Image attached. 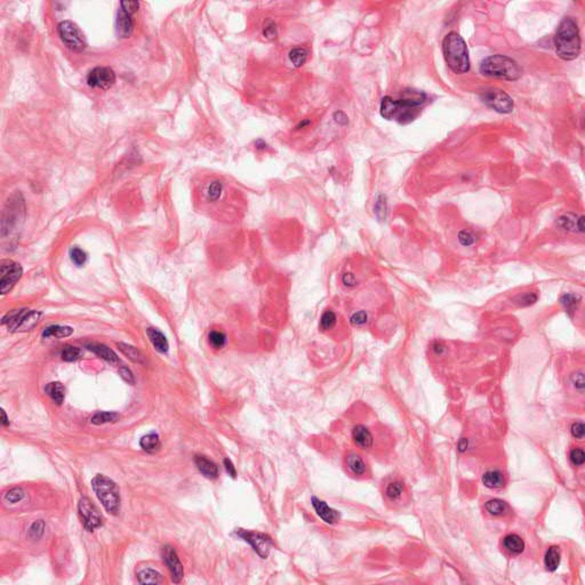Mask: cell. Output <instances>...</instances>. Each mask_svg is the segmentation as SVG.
Listing matches in <instances>:
<instances>
[{"instance_id": "obj_1", "label": "cell", "mask_w": 585, "mask_h": 585, "mask_svg": "<svg viewBox=\"0 0 585 585\" xmlns=\"http://www.w3.org/2000/svg\"><path fill=\"white\" fill-rule=\"evenodd\" d=\"M428 95L424 91L406 88L398 99L385 96L381 101L380 112L386 120H394L399 124H409L420 115L422 106L426 103Z\"/></svg>"}, {"instance_id": "obj_2", "label": "cell", "mask_w": 585, "mask_h": 585, "mask_svg": "<svg viewBox=\"0 0 585 585\" xmlns=\"http://www.w3.org/2000/svg\"><path fill=\"white\" fill-rule=\"evenodd\" d=\"M556 53L564 61H573L581 54L582 40L576 21L573 17H564L558 25L553 39Z\"/></svg>"}, {"instance_id": "obj_3", "label": "cell", "mask_w": 585, "mask_h": 585, "mask_svg": "<svg viewBox=\"0 0 585 585\" xmlns=\"http://www.w3.org/2000/svg\"><path fill=\"white\" fill-rule=\"evenodd\" d=\"M442 52L448 67L456 74H463L470 71L469 49L465 40L461 35L451 31L442 40Z\"/></svg>"}, {"instance_id": "obj_4", "label": "cell", "mask_w": 585, "mask_h": 585, "mask_svg": "<svg viewBox=\"0 0 585 585\" xmlns=\"http://www.w3.org/2000/svg\"><path fill=\"white\" fill-rule=\"evenodd\" d=\"M480 73L485 77L516 81L521 77L522 70L515 60L506 55H490L480 63Z\"/></svg>"}, {"instance_id": "obj_5", "label": "cell", "mask_w": 585, "mask_h": 585, "mask_svg": "<svg viewBox=\"0 0 585 585\" xmlns=\"http://www.w3.org/2000/svg\"><path fill=\"white\" fill-rule=\"evenodd\" d=\"M91 487L105 511L117 516L120 511V493L114 480L103 475H96L91 479Z\"/></svg>"}, {"instance_id": "obj_6", "label": "cell", "mask_w": 585, "mask_h": 585, "mask_svg": "<svg viewBox=\"0 0 585 585\" xmlns=\"http://www.w3.org/2000/svg\"><path fill=\"white\" fill-rule=\"evenodd\" d=\"M42 313L35 310L20 309L9 311L3 318L2 324L11 332H28L39 323Z\"/></svg>"}, {"instance_id": "obj_7", "label": "cell", "mask_w": 585, "mask_h": 585, "mask_svg": "<svg viewBox=\"0 0 585 585\" xmlns=\"http://www.w3.org/2000/svg\"><path fill=\"white\" fill-rule=\"evenodd\" d=\"M58 33L62 43L73 52H83L87 46L85 34L76 23L63 21L58 25Z\"/></svg>"}, {"instance_id": "obj_8", "label": "cell", "mask_w": 585, "mask_h": 585, "mask_svg": "<svg viewBox=\"0 0 585 585\" xmlns=\"http://www.w3.org/2000/svg\"><path fill=\"white\" fill-rule=\"evenodd\" d=\"M480 100L488 108L502 115L511 114L515 109V102L512 98L502 89L490 88L481 91Z\"/></svg>"}, {"instance_id": "obj_9", "label": "cell", "mask_w": 585, "mask_h": 585, "mask_svg": "<svg viewBox=\"0 0 585 585\" xmlns=\"http://www.w3.org/2000/svg\"><path fill=\"white\" fill-rule=\"evenodd\" d=\"M237 535L242 538L243 541L249 543L252 545L259 557L263 559H267L270 554L271 548L273 546V542L271 537L263 533L257 532H249L246 529H237Z\"/></svg>"}, {"instance_id": "obj_10", "label": "cell", "mask_w": 585, "mask_h": 585, "mask_svg": "<svg viewBox=\"0 0 585 585\" xmlns=\"http://www.w3.org/2000/svg\"><path fill=\"white\" fill-rule=\"evenodd\" d=\"M22 273L23 270L18 263L12 259H3L0 264V292L3 295L11 291L22 277Z\"/></svg>"}, {"instance_id": "obj_11", "label": "cell", "mask_w": 585, "mask_h": 585, "mask_svg": "<svg viewBox=\"0 0 585 585\" xmlns=\"http://www.w3.org/2000/svg\"><path fill=\"white\" fill-rule=\"evenodd\" d=\"M78 511L81 519H83V523L84 527L86 528V531L93 532L96 528H99L103 525V518H102V516L100 515L98 507H96L87 497H83L79 501Z\"/></svg>"}, {"instance_id": "obj_12", "label": "cell", "mask_w": 585, "mask_h": 585, "mask_svg": "<svg viewBox=\"0 0 585 585\" xmlns=\"http://www.w3.org/2000/svg\"><path fill=\"white\" fill-rule=\"evenodd\" d=\"M116 83L115 71L108 67H96L87 74V84L93 88L109 89Z\"/></svg>"}, {"instance_id": "obj_13", "label": "cell", "mask_w": 585, "mask_h": 585, "mask_svg": "<svg viewBox=\"0 0 585 585\" xmlns=\"http://www.w3.org/2000/svg\"><path fill=\"white\" fill-rule=\"evenodd\" d=\"M162 559L169 569L173 582L180 583L184 577V569H183V564L181 563L174 548L166 545L162 549Z\"/></svg>"}, {"instance_id": "obj_14", "label": "cell", "mask_w": 585, "mask_h": 585, "mask_svg": "<svg viewBox=\"0 0 585 585\" xmlns=\"http://www.w3.org/2000/svg\"><path fill=\"white\" fill-rule=\"evenodd\" d=\"M557 227L568 232H584V216H577L573 213H566L557 220Z\"/></svg>"}, {"instance_id": "obj_15", "label": "cell", "mask_w": 585, "mask_h": 585, "mask_svg": "<svg viewBox=\"0 0 585 585\" xmlns=\"http://www.w3.org/2000/svg\"><path fill=\"white\" fill-rule=\"evenodd\" d=\"M311 503H312V506L314 508V511L317 512L318 517L322 519V520H324V522L329 523V525H333V523L337 521V519H338L337 511H335L334 508L328 506L326 502L319 500V498H317V497H312Z\"/></svg>"}, {"instance_id": "obj_16", "label": "cell", "mask_w": 585, "mask_h": 585, "mask_svg": "<svg viewBox=\"0 0 585 585\" xmlns=\"http://www.w3.org/2000/svg\"><path fill=\"white\" fill-rule=\"evenodd\" d=\"M116 28L117 32H118L121 38H128L133 33L134 30L133 15L120 8L118 11V15H117Z\"/></svg>"}, {"instance_id": "obj_17", "label": "cell", "mask_w": 585, "mask_h": 585, "mask_svg": "<svg viewBox=\"0 0 585 585\" xmlns=\"http://www.w3.org/2000/svg\"><path fill=\"white\" fill-rule=\"evenodd\" d=\"M352 439L355 446L360 449H369L374 444V437L371 432L364 425H355L352 430Z\"/></svg>"}, {"instance_id": "obj_18", "label": "cell", "mask_w": 585, "mask_h": 585, "mask_svg": "<svg viewBox=\"0 0 585 585\" xmlns=\"http://www.w3.org/2000/svg\"><path fill=\"white\" fill-rule=\"evenodd\" d=\"M345 464L349 471L355 477H364L367 473V465L363 457L354 451H351L345 456Z\"/></svg>"}, {"instance_id": "obj_19", "label": "cell", "mask_w": 585, "mask_h": 585, "mask_svg": "<svg viewBox=\"0 0 585 585\" xmlns=\"http://www.w3.org/2000/svg\"><path fill=\"white\" fill-rule=\"evenodd\" d=\"M223 192H224V183L221 180L215 179L206 184L205 189H203V197H205L207 202L215 203L221 200Z\"/></svg>"}, {"instance_id": "obj_20", "label": "cell", "mask_w": 585, "mask_h": 585, "mask_svg": "<svg viewBox=\"0 0 585 585\" xmlns=\"http://www.w3.org/2000/svg\"><path fill=\"white\" fill-rule=\"evenodd\" d=\"M195 464L197 469L203 477L208 478V479H216L218 477V467L214 462L207 459L203 455H197L195 457Z\"/></svg>"}, {"instance_id": "obj_21", "label": "cell", "mask_w": 585, "mask_h": 585, "mask_svg": "<svg viewBox=\"0 0 585 585\" xmlns=\"http://www.w3.org/2000/svg\"><path fill=\"white\" fill-rule=\"evenodd\" d=\"M405 495V485L399 480L388 482L384 488V496L389 503H400Z\"/></svg>"}, {"instance_id": "obj_22", "label": "cell", "mask_w": 585, "mask_h": 585, "mask_svg": "<svg viewBox=\"0 0 585 585\" xmlns=\"http://www.w3.org/2000/svg\"><path fill=\"white\" fill-rule=\"evenodd\" d=\"M86 348L90 350L91 352H94L96 355H99L100 358L104 359L106 363H109L111 365H116V364L119 363L118 355L115 353V351L111 350L110 348H108L104 344L88 343V344H86Z\"/></svg>"}, {"instance_id": "obj_23", "label": "cell", "mask_w": 585, "mask_h": 585, "mask_svg": "<svg viewBox=\"0 0 585 585\" xmlns=\"http://www.w3.org/2000/svg\"><path fill=\"white\" fill-rule=\"evenodd\" d=\"M146 335L149 337L150 342L154 345V348L160 353H167L169 350V343L167 341V337L162 334L159 329L157 328H147Z\"/></svg>"}, {"instance_id": "obj_24", "label": "cell", "mask_w": 585, "mask_h": 585, "mask_svg": "<svg viewBox=\"0 0 585 585\" xmlns=\"http://www.w3.org/2000/svg\"><path fill=\"white\" fill-rule=\"evenodd\" d=\"M503 548L513 556H518L525 550V542L517 534H508L503 538Z\"/></svg>"}, {"instance_id": "obj_25", "label": "cell", "mask_w": 585, "mask_h": 585, "mask_svg": "<svg viewBox=\"0 0 585 585\" xmlns=\"http://www.w3.org/2000/svg\"><path fill=\"white\" fill-rule=\"evenodd\" d=\"M482 484L490 489H498V488L504 487L505 479L501 471H488L482 477Z\"/></svg>"}, {"instance_id": "obj_26", "label": "cell", "mask_w": 585, "mask_h": 585, "mask_svg": "<svg viewBox=\"0 0 585 585\" xmlns=\"http://www.w3.org/2000/svg\"><path fill=\"white\" fill-rule=\"evenodd\" d=\"M559 302L562 305V308L566 310V312L569 315H573L578 308V305L582 302V297L578 294L575 293H564L560 296Z\"/></svg>"}, {"instance_id": "obj_27", "label": "cell", "mask_w": 585, "mask_h": 585, "mask_svg": "<svg viewBox=\"0 0 585 585\" xmlns=\"http://www.w3.org/2000/svg\"><path fill=\"white\" fill-rule=\"evenodd\" d=\"M137 579H139L140 584H162L165 583V578L162 577L160 573H158L154 569L146 568L142 569L141 572L137 573Z\"/></svg>"}, {"instance_id": "obj_28", "label": "cell", "mask_w": 585, "mask_h": 585, "mask_svg": "<svg viewBox=\"0 0 585 585\" xmlns=\"http://www.w3.org/2000/svg\"><path fill=\"white\" fill-rule=\"evenodd\" d=\"M544 564L549 572H556L560 564V550L558 546H551L544 557Z\"/></svg>"}, {"instance_id": "obj_29", "label": "cell", "mask_w": 585, "mask_h": 585, "mask_svg": "<svg viewBox=\"0 0 585 585\" xmlns=\"http://www.w3.org/2000/svg\"><path fill=\"white\" fill-rule=\"evenodd\" d=\"M140 446L147 452H156L157 450H159L161 446L159 435L156 433V432H151V433L142 437V439L140 440Z\"/></svg>"}, {"instance_id": "obj_30", "label": "cell", "mask_w": 585, "mask_h": 585, "mask_svg": "<svg viewBox=\"0 0 585 585\" xmlns=\"http://www.w3.org/2000/svg\"><path fill=\"white\" fill-rule=\"evenodd\" d=\"M46 393H47L54 403L61 405L64 401L65 398V389L64 386L60 382H52L48 383L46 386Z\"/></svg>"}, {"instance_id": "obj_31", "label": "cell", "mask_w": 585, "mask_h": 585, "mask_svg": "<svg viewBox=\"0 0 585 585\" xmlns=\"http://www.w3.org/2000/svg\"><path fill=\"white\" fill-rule=\"evenodd\" d=\"M72 333H73V329L69 326H60V325H53V326H49L47 328H45V330L43 332V336L46 338H48V337L63 338V337L70 336V335Z\"/></svg>"}, {"instance_id": "obj_32", "label": "cell", "mask_w": 585, "mask_h": 585, "mask_svg": "<svg viewBox=\"0 0 585 585\" xmlns=\"http://www.w3.org/2000/svg\"><path fill=\"white\" fill-rule=\"evenodd\" d=\"M117 347L123 352L127 358H129L131 361L136 364H144V355L142 354L140 350H137L133 345L126 344V343H117Z\"/></svg>"}, {"instance_id": "obj_33", "label": "cell", "mask_w": 585, "mask_h": 585, "mask_svg": "<svg viewBox=\"0 0 585 585\" xmlns=\"http://www.w3.org/2000/svg\"><path fill=\"white\" fill-rule=\"evenodd\" d=\"M485 507L487 512L494 517H501L503 515H505V513L508 511V506L506 503L502 500H498V498L488 501L486 503Z\"/></svg>"}, {"instance_id": "obj_34", "label": "cell", "mask_w": 585, "mask_h": 585, "mask_svg": "<svg viewBox=\"0 0 585 585\" xmlns=\"http://www.w3.org/2000/svg\"><path fill=\"white\" fill-rule=\"evenodd\" d=\"M309 49L305 47H295L289 52V60L294 64V67L299 68L307 63L309 59Z\"/></svg>"}, {"instance_id": "obj_35", "label": "cell", "mask_w": 585, "mask_h": 585, "mask_svg": "<svg viewBox=\"0 0 585 585\" xmlns=\"http://www.w3.org/2000/svg\"><path fill=\"white\" fill-rule=\"evenodd\" d=\"M208 342L215 350H221L227 345V335L221 330H211L208 334Z\"/></svg>"}, {"instance_id": "obj_36", "label": "cell", "mask_w": 585, "mask_h": 585, "mask_svg": "<svg viewBox=\"0 0 585 585\" xmlns=\"http://www.w3.org/2000/svg\"><path fill=\"white\" fill-rule=\"evenodd\" d=\"M120 416L114 413V411H101V413H96L91 417V423L95 425H101L105 423H115V422L119 421Z\"/></svg>"}, {"instance_id": "obj_37", "label": "cell", "mask_w": 585, "mask_h": 585, "mask_svg": "<svg viewBox=\"0 0 585 585\" xmlns=\"http://www.w3.org/2000/svg\"><path fill=\"white\" fill-rule=\"evenodd\" d=\"M388 212H389L388 200H386V197L384 195H381L378 197V199H376L374 206L375 215L378 216L380 221H385L386 216H388Z\"/></svg>"}, {"instance_id": "obj_38", "label": "cell", "mask_w": 585, "mask_h": 585, "mask_svg": "<svg viewBox=\"0 0 585 585\" xmlns=\"http://www.w3.org/2000/svg\"><path fill=\"white\" fill-rule=\"evenodd\" d=\"M337 322V317H336V313H335L333 310H327V311H325L322 315V318H320V328L324 332H326V330H330L332 328H334L335 325H336Z\"/></svg>"}, {"instance_id": "obj_39", "label": "cell", "mask_w": 585, "mask_h": 585, "mask_svg": "<svg viewBox=\"0 0 585 585\" xmlns=\"http://www.w3.org/2000/svg\"><path fill=\"white\" fill-rule=\"evenodd\" d=\"M537 299H538V295L536 293L527 292L517 296L515 298V302L519 305V307H529V305L535 304L537 302Z\"/></svg>"}, {"instance_id": "obj_40", "label": "cell", "mask_w": 585, "mask_h": 585, "mask_svg": "<svg viewBox=\"0 0 585 585\" xmlns=\"http://www.w3.org/2000/svg\"><path fill=\"white\" fill-rule=\"evenodd\" d=\"M81 354V350L73 345H65L61 352V357L64 361H74L77 360Z\"/></svg>"}, {"instance_id": "obj_41", "label": "cell", "mask_w": 585, "mask_h": 585, "mask_svg": "<svg viewBox=\"0 0 585 585\" xmlns=\"http://www.w3.org/2000/svg\"><path fill=\"white\" fill-rule=\"evenodd\" d=\"M69 255H70L71 261H72L77 267L84 266L86 259H87V254H86L83 249L79 248V247L71 248L70 252H69Z\"/></svg>"}, {"instance_id": "obj_42", "label": "cell", "mask_w": 585, "mask_h": 585, "mask_svg": "<svg viewBox=\"0 0 585 585\" xmlns=\"http://www.w3.org/2000/svg\"><path fill=\"white\" fill-rule=\"evenodd\" d=\"M457 239H459V241L462 246L470 247L472 245H475V243L477 242L478 237L470 230H462L459 232Z\"/></svg>"}, {"instance_id": "obj_43", "label": "cell", "mask_w": 585, "mask_h": 585, "mask_svg": "<svg viewBox=\"0 0 585 585\" xmlns=\"http://www.w3.org/2000/svg\"><path fill=\"white\" fill-rule=\"evenodd\" d=\"M367 322H368V313L364 311V310H360V311L352 313L350 317V323L354 327L364 326V325L367 324Z\"/></svg>"}, {"instance_id": "obj_44", "label": "cell", "mask_w": 585, "mask_h": 585, "mask_svg": "<svg viewBox=\"0 0 585 585\" xmlns=\"http://www.w3.org/2000/svg\"><path fill=\"white\" fill-rule=\"evenodd\" d=\"M262 33L264 37L269 40H272L277 37V25L274 23V21L268 18L266 22L263 24V29H262Z\"/></svg>"}, {"instance_id": "obj_45", "label": "cell", "mask_w": 585, "mask_h": 585, "mask_svg": "<svg viewBox=\"0 0 585 585\" xmlns=\"http://www.w3.org/2000/svg\"><path fill=\"white\" fill-rule=\"evenodd\" d=\"M44 531H45V522L43 520H37L32 523L31 527H30L29 536L31 537L32 540H39V538L44 535Z\"/></svg>"}, {"instance_id": "obj_46", "label": "cell", "mask_w": 585, "mask_h": 585, "mask_svg": "<svg viewBox=\"0 0 585 585\" xmlns=\"http://www.w3.org/2000/svg\"><path fill=\"white\" fill-rule=\"evenodd\" d=\"M24 498V492L22 488H13L5 495V500L9 503H17Z\"/></svg>"}, {"instance_id": "obj_47", "label": "cell", "mask_w": 585, "mask_h": 585, "mask_svg": "<svg viewBox=\"0 0 585 585\" xmlns=\"http://www.w3.org/2000/svg\"><path fill=\"white\" fill-rule=\"evenodd\" d=\"M569 459H571V462L573 463L574 465H576V466L583 465L584 462H585V454H584L583 449H581V448L572 449L571 454H569Z\"/></svg>"}, {"instance_id": "obj_48", "label": "cell", "mask_w": 585, "mask_h": 585, "mask_svg": "<svg viewBox=\"0 0 585 585\" xmlns=\"http://www.w3.org/2000/svg\"><path fill=\"white\" fill-rule=\"evenodd\" d=\"M571 381H572V384L574 385L575 389L578 390L579 392H583V391H584V385H585L583 371H576V373H574V374L571 376Z\"/></svg>"}, {"instance_id": "obj_49", "label": "cell", "mask_w": 585, "mask_h": 585, "mask_svg": "<svg viewBox=\"0 0 585 585\" xmlns=\"http://www.w3.org/2000/svg\"><path fill=\"white\" fill-rule=\"evenodd\" d=\"M571 432H572L574 438L582 440L584 438V435H585L584 424L582 423V422H575V423H573V425H572Z\"/></svg>"}, {"instance_id": "obj_50", "label": "cell", "mask_w": 585, "mask_h": 585, "mask_svg": "<svg viewBox=\"0 0 585 585\" xmlns=\"http://www.w3.org/2000/svg\"><path fill=\"white\" fill-rule=\"evenodd\" d=\"M342 282H343L344 286L348 287V288H353V287L357 286V284H358L357 278H355L354 274L351 273V272H345L342 274Z\"/></svg>"}, {"instance_id": "obj_51", "label": "cell", "mask_w": 585, "mask_h": 585, "mask_svg": "<svg viewBox=\"0 0 585 585\" xmlns=\"http://www.w3.org/2000/svg\"><path fill=\"white\" fill-rule=\"evenodd\" d=\"M139 7H140L139 2H121L120 3V8L124 9V11H126L127 13H129L131 15L139 11Z\"/></svg>"}, {"instance_id": "obj_52", "label": "cell", "mask_w": 585, "mask_h": 585, "mask_svg": "<svg viewBox=\"0 0 585 585\" xmlns=\"http://www.w3.org/2000/svg\"><path fill=\"white\" fill-rule=\"evenodd\" d=\"M119 374L121 375V378H123L127 383H128V384H134L135 380H134L133 373H131V371H130L128 368L124 367V366H123V367H120V368H119Z\"/></svg>"}, {"instance_id": "obj_53", "label": "cell", "mask_w": 585, "mask_h": 585, "mask_svg": "<svg viewBox=\"0 0 585 585\" xmlns=\"http://www.w3.org/2000/svg\"><path fill=\"white\" fill-rule=\"evenodd\" d=\"M334 119L338 125H342V126L348 125V123H349V118L347 117V115L342 112V111H336V112L334 114Z\"/></svg>"}, {"instance_id": "obj_54", "label": "cell", "mask_w": 585, "mask_h": 585, "mask_svg": "<svg viewBox=\"0 0 585 585\" xmlns=\"http://www.w3.org/2000/svg\"><path fill=\"white\" fill-rule=\"evenodd\" d=\"M223 463H224L225 470H227V472L229 473V476H231L232 478H236V476H237V470H236L235 465L232 464V462H231L230 460H229V459H224V461H223Z\"/></svg>"}, {"instance_id": "obj_55", "label": "cell", "mask_w": 585, "mask_h": 585, "mask_svg": "<svg viewBox=\"0 0 585 585\" xmlns=\"http://www.w3.org/2000/svg\"><path fill=\"white\" fill-rule=\"evenodd\" d=\"M2 423H3L4 426L9 425V420H8L7 415H6V411H5L4 409L2 410Z\"/></svg>"}, {"instance_id": "obj_56", "label": "cell", "mask_w": 585, "mask_h": 585, "mask_svg": "<svg viewBox=\"0 0 585 585\" xmlns=\"http://www.w3.org/2000/svg\"><path fill=\"white\" fill-rule=\"evenodd\" d=\"M459 447H460V450H462V451L465 450V448L467 447V441L465 439L461 440L460 444H459Z\"/></svg>"}, {"instance_id": "obj_57", "label": "cell", "mask_w": 585, "mask_h": 585, "mask_svg": "<svg viewBox=\"0 0 585 585\" xmlns=\"http://www.w3.org/2000/svg\"><path fill=\"white\" fill-rule=\"evenodd\" d=\"M433 350L436 351V352H437V353H439V354H440V353H441V351H442V350H444V347H442V345H441V344L437 343V344H435V348H433Z\"/></svg>"}]
</instances>
